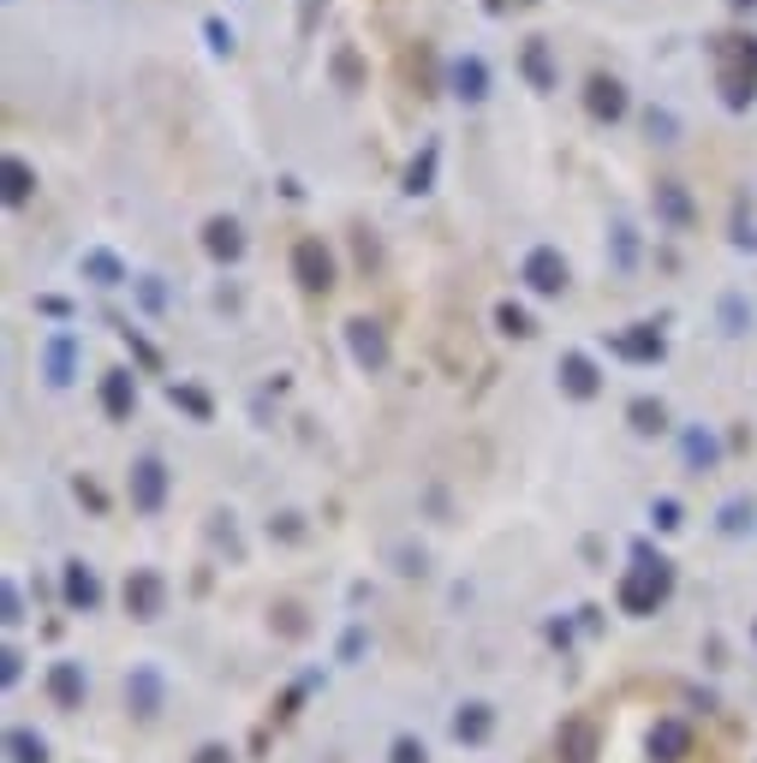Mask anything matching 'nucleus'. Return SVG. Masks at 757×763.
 I'll return each mask as SVG.
<instances>
[{"mask_svg": "<svg viewBox=\"0 0 757 763\" xmlns=\"http://www.w3.org/2000/svg\"><path fill=\"white\" fill-rule=\"evenodd\" d=\"M710 66H716V90L727 114H751L757 101V31H716L704 36Z\"/></svg>", "mask_w": 757, "mask_h": 763, "instance_id": "nucleus-1", "label": "nucleus"}, {"mask_svg": "<svg viewBox=\"0 0 757 763\" xmlns=\"http://www.w3.org/2000/svg\"><path fill=\"white\" fill-rule=\"evenodd\" d=\"M668 597H674V561L638 537L632 542V567H626L620 584H615V603H620V614H638V621H645V614H657Z\"/></svg>", "mask_w": 757, "mask_h": 763, "instance_id": "nucleus-2", "label": "nucleus"}, {"mask_svg": "<svg viewBox=\"0 0 757 763\" xmlns=\"http://www.w3.org/2000/svg\"><path fill=\"white\" fill-rule=\"evenodd\" d=\"M167 490H173V472L162 453H138L132 472H126V502H132V513H143V519H155V513L167 507Z\"/></svg>", "mask_w": 757, "mask_h": 763, "instance_id": "nucleus-3", "label": "nucleus"}, {"mask_svg": "<svg viewBox=\"0 0 757 763\" xmlns=\"http://www.w3.org/2000/svg\"><path fill=\"white\" fill-rule=\"evenodd\" d=\"M519 281H526V292H537V299H561V292L573 287V262H566L555 245H531V251L519 257Z\"/></svg>", "mask_w": 757, "mask_h": 763, "instance_id": "nucleus-4", "label": "nucleus"}, {"mask_svg": "<svg viewBox=\"0 0 757 763\" xmlns=\"http://www.w3.org/2000/svg\"><path fill=\"white\" fill-rule=\"evenodd\" d=\"M293 281L311 292V299H328L334 287H340V269H334V251L316 233H304V239L293 245Z\"/></svg>", "mask_w": 757, "mask_h": 763, "instance_id": "nucleus-5", "label": "nucleus"}, {"mask_svg": "<svg viewBox=\"0 0 757 763\" xmlns=\"http://www.w3.org/2000/svg\"><path fill=\"white\" fill-rule=\"evenodd\" d=\"M578 96H585V114L596 126H620L626 114H632V90H626V78H615V72H591Z\"/></svg>", "mask_w": 757, "mask_h": 763, "instance_id": "nucleus-6", "label": "nucleus"}, {"mask_svg": "<svg viewBox=\"0 0 757 763\" xmlns=\"http://www.w3.org/2000/svg\"><path fill=\"white\" fill-rule=\"evenodd\" d=\"M650 209H657V222L668 233H692L697 222H704V209H697V197H692L686 180H657V185H650Z\"/></svg>", "mask_w": 757, "mask_h": 763, "instance_id": "nucleus-7", "label": "nucleus"}, {"mask_svg": "<svg viewBox=\"0 0 757 763\" xmlns=\"http://www.w3.org/2000/svg\"><path fill=\"white\" fill-rule=\"evenodd\" d=\"M340 341H346V352H353V364H358L364 376L388 370V329L376 316H346Z\"/></svg>", "mask_w": 757, "mask_h": 763, "instance_id": "nucleus-8", "label": "nucleus"}, {"mask_svg": "<svg viewBox=\"0 0 757 763\" xmlns=\"http://www.w3.org/2000/svg\"><path fill=\"white\" fill-rule=\"evenodd\" d=\"M78 364H84V341L72 329L42 334V382H48V388H72V382H78Z\"/></svg>", "mask_w": 757, "mask_h": 763, "instance_id": "nucleus-9", "label": "nucleus"}, {"mask_svg": "<svg viewBox=\"0 0 757 763\" xmlns=\"http://www.w3.org/2000/svg\"><path fill=\"white\" fill-rule=\"evenodd\" d=\"M120 603H126L132 621H162V614H167V579L155 567H132V572H126Z\"/></svg>", "mask_w": 757, "mask_h": 763, "instance_id": "nucleus-10", "label": "nucleus"}, {"mask_svg": "<svg viewBox=\"0 0 757 763\" xmlns=\"http://www.w3.org/2000/svg\"><path fill=\"white\" fill-rule=\"evenodd\" d=\"M608 352L626 364H662L668 358V334L662 322H626L620 334H608Z\"/></svg>", "mask_w": 757, "mask_h": 763, "instance_id": "nucleus-11", "label": "nucleus"}, {"mask_svg": "<svg viewBox=\"0 0 757 763\" xmlns=\"http://www.w3.org/2000/svg\"><path fill=\"white\" fill-rule=\"evenodd\" d=\"M489 61L484 54H454V61H447V96L459 101V108H484L489 101Z\"/></svg>", "mask_w": 757, "mask_h": 763, "instance_id": "nucleus-12", "label": "nucleus"}, {"mask_svg": "<svg viewBox=\"0 0 757 763\" xmlns=\"http://www.w3.org/2000/svg\"><path fill=\"white\" fill-rule=\"evenodd\" d=\"M400 66H405V90H412L418 101H435V96L447 90V66L435 61V42L418 36L412 49H405V61H400Z\"/></svg>", "mask_w": 757, "mask_h": 763, "instance_id": "nucleus-13", "label": "nucleus"}, {"mask_svg": "<svg viewBox=\"0 0 757 763\" xmlns=\"http://www.w3.org/2000/svg\"><path fill=\"white\" fill-rule=\"evenodd\" d=\"M126 710L138 716V722H155V716L167 710V680L155 663H138L132 674H126Z\"/></svg>", "mask_w": 757, "mask_h": 763, "instance_id": "nucleus-14", "label": "nucleus"}, {"mask_svg": "<svg viewBox=\"0 0 757 763\" xmlns=\"http://www.w3.org/2000/svg\"><path fill=\"white\" fill-rule=\"evenodd\" d=\"M519 78L531 84L537 96H549V90H561V66H555V42L549 36H526L519 42Z\"/></svg>", "mask_w": 757, "mask_h": 763, "instance_id": "nucleus-15", "label": "nucleus"}, {"mask_svg": "<svg viewBox=\"0 0 757 763\" xmlns=\"http://www.w3.org/2000/svg\"><path fill=\"white\" fill-rule=\"evenodd\" d=\"M245 227H239V215H209L203 222V257L209 262H221V269H232V262L245 257Z\"/></svg>", "mask_w": 757, "mask_h": 763, "instance_id": "nucleus-16", "label": "nucleus"}, {"mask_svg": "<svg viewBox=\"0 0 757 763\" xmlns=\"http://www.w3.org/2000/svg\"><path fill=\"white\" fill-rule=\"evenodd\" d=\"M596 752H603V733L591 716H566L555 728V763H596Z\"/></svg>", "mask_w": 757, "mask_h": 763, "instance_id": "nucleus-17", "label": "nucleus"}, {"mask_svg": "<svg viewBox=\"0 0 757 763\" xmlns=\"http://www.w3.org/2000/svg\"><path fill=\"white\" fill-rule=\"evenodd\" d=\"M96 400H101V418H113V423H132V412H138V376L126 370V364H113V370H101V388H96Z\"/></svg>", "mask_w": 757, "mask_h": 763, "instance_id": "nucleus-18", "label": "nucleus"}, {"mask_svg": "<svg viewBox=\"0 0 757 763\" xmlns=\"http://www.w3.org/2000/svg\"><path fill=\"white\" fill-rule=\"evenodd\" d=\"M555 382H561V394H566V400H596V394H603V370H596V358H591V352H561Z\"/></svg>", "mask_w": 757, "mask_h": 763, "instance_id": "nucleus-19", "label": "nucleus"}, {"mask_svg": "<svg viewBox=\"0 0 757 763\" xmlns=\"http://www.w3.org/2000/svg\"><path fill=\"white\" fill-rule=\"evenodd\" d=\"M78 275H84V281H90V287H101V292H113V287H132V281H138V275L126 269V257H120V251H108V245H90V251L78 257Z\"/></svg>", "mask_w": 757, "mask_h": 763, "instance_id": "nucleus-20", "label": "nucleus"}, {"mask_svg": "<svg viewBox=\"0 0 757 763\" xmlns=\"http://www.w3.org/2000/svg\"><path fill=\"white\" fill-rule=\"evenodd\" d=\"M61 597H66L72 614H96V609H101V579H96V567H90V561H66V567H61Z\"/></svg>", "mask_w": 757, "mask_h": 763, "instance_id": "nucleus-21", "label": "nucleus"}, {"mask_svg": "<svg viewBox=\"0 0 757 763\" xmlns=\"http://www.w3.org/2000/svg\"><path fill=\"white\" fill-rule=\"evenodd\" d=\"M680 465H686L692 477H704V472L722 465V442H716L710 423H686V430H680Z\"/></svg>", "mask_w": 757, "mask_h": 763, "instance_id": "nucleus-22", "label": "nucleus"}, {"mask_svg": "<svg viewBox=\"0 0 757 763\" xmlns=\"http://www.w3.org/2000/svg\"><path fill=\"white\" fill-rule=\"evenodd\" d=\"M435 173H442V138H424V143H418V155L405 161L400 191H405V197H430V191H435Z\"/></svg>", "mask_w": 757, "mask_h": 763, "instance_id": "nucleus-23", "label": "nucleus"}, {"mask_svg": "<svg viewBox=\"0 0 757 763\" xmlns=\"http://www.w3.org/2000/svg\"><path fill=\"white\" fill-rule=\"evenodd\" d=\"M31 197H36V168L19 150H7L0 155V203H7V209H24Z\"/></svg>", "mask_w": 757, "mask_h": 763, "instance_id": "nucleus-24", "label": "nucleus"}, {"mask_svg": "<svg viewBox=\"0 0 757 763\" xmlns=\"http://www.w3.org/2000/svg\"><path fill=\"white\" fill-rule=\"evenodd\" d=\"M328 78H334V90H346V96H358L364 84H370V66H364L358 42H334V54H328Z\"/></svg>", "mask_w": 757, "mask_h": 763, "instance_id": "nucleus-25", "label": "nucleus"}, {"mask_svg": "<svg viewBox=\"0 0 757 763\" xmlns=\"http://www.w3.org/2000/svg\"><path fill=\"white\" fill-rule=\"evenodd\" d=\"M686 752H692V728L680 722V716H662V722L650 728V757H657V763H680Z\"/></svg>", "mask_w": 757, "mask_h": 763, "instance_id": "nucleus-26", "label": "nucleus"}, {"mask_svg": "<svg viewBox=\"0 0 757 763\" xmlns=\"http://www.w3.org/2000/svg\"><path fill=\"white\" fill-rule=\"evenodd\" d=\"M84 692H90V680H84L78 663H54L48 668V698L61 703V710H84Z\"/></svg>", "mask_w": 757, "mask_h": 763, "instance_id": "nucleus-27", "label": "nucleus"}, {"mask_svg": "<svg viewBox=\"0 0 757 763\" xmlns=\"http://www.w3.org/2000/svg\"><path fill=\"white\" fill-rule=\"evenodd\" d=\"M489 733H495V710H489V703H459L454 740H459V745H484Z\"/></svg>", "mask_w": 757, "mask_h": 763, "instance_id": "nucleus-28", "label": "nucleus"}, {"mask_svg": "<svg viewBox=\"0 0 757 763\" xmlns=\"http://www.w3.org/2000/svg\"><path fill=\"white\" fill-rule=\"evenodd\" d=\"M626 423H632V436H668V406L657 394H638V400L626 406Z\"/></svg>", "mask_w": 757, "mask_h": 763, "instance_id": "nucleus-29", "label": "nucleus"}, {"mask_svg": "<svg viewBox=\"0 0 757 763\" xmlns=\"http://www.w3.org/2000/svg\"><path fill=\"white\" fill-rule=\"evenodd\" d=\"M608 269H615V275H632L638 269V227L632 222L608 227Z\"/></svg>", "mask_w": 757, "mask_h": 763, "instance_id": "nucleus-30", "label": "nucleus"}, {"mask_svg": "<svg viewBox=\"0 0 757 763\" xmlns=\"http://www.w3.org/2000/svg\"><path fill=\"white\" fill-rule=\"evenodd\" d=\"M716 531H722V537H746V531H757V502H751V495H734V502L716 507Z\"/></svg>", "mask_w": 757, "mask_h": 763, "instance_id": "nucleus-31", "label": "nucleus"}, {"mask_svg": "<svg viewBox=\"0 0 757 763\" xmlns=\"http://www.w3.org/2000/svg\"><path fill=\"white\" fill-rule=\"evenodd\" d=\"M167 400L180 406L185 418H197V423H209V418H215V400L197 388V382H167Z\"/></svg>", "mask_w": 757, "mask_h": 763, "instance_id": "nucleus-32", "label": "nucleus"}, {"mask_svg": "<svg viewBox=\"0 0 757 763\" xmlns=\"http://www.w3.org/2000/svg\"><path fill=\"white\" fill-rule=\"evenodd\" d=\"M7 763H48V740L31 728H7Z\"/></svg>", "mask_w": 757, "mask_h": 763, "instance_id": "nucleus-33", "label": "nucleus"}, {"mask_svg": "<svg viewBox=\"0 0 757 763\" xmlns=\"http://www.w3.org/2000/svg\"><path fill=\"white\" fill-rule=\"evenodd\" d=\"M203 49H209L215 61H232V54H239V31H232L221 12H209V19H203Z\"/></svg>", "mask_w": 757, "mask_h": 763, "instance_id": "nucleus-34", "label": "nucleus"}, {"mask_svg": "<svg viewBox=\"0 0 757 763\" xmlns=\"http://www.w3.org/2000/svg\"><path fill=\"white\" fill-rule=\"evenodd\" d=\"M495 329H501L507 341H531V334H537V322H531V311H526V304L501 299V304H495Z\"/></svg>", "mask_w": 757, "mask_h": 763, "instance_id": "nucleus-35", "label": "nucleus"}, {"mask_svg": "<svg viewBox=\"0 0 757 763\" xmlns=\"http://www.w3.org/2000/svg\"><path fill=\"white\" fill-rule=\"evenodd\" d=\"M716 316H722V334L734 341V334H746V329H751V299H746V292H722Z\"/></svg>", "mask_w": 757, "mask_h": 763, "instance_id": "nucleus-36", "label": "nucleus"}, {"mask_svg": "<svg viewBox=\"0 0 757 763\" xmlns=\"http://www.w3.org/2000/svg\"><path fill=\"white\" fill-rule=\"evenodd\" d=\"M645 138L650 143H680V114L662 108V101H657V108H645Z\"/></svg>", "mask_w": 757, "mask_h": 763, "instance_id": "nucleus-37", "label": "nucleus"}, {"mask_svg": "<svg viewBox=\"0 0 757 763\" xmlns=\"http://www.w3.org/2000/svg\"><path fill=\"white\" fill-rule=\"evenodd\" d=\"M132 292H138V311L143 316H162L167 311V281H162V275H138Z\"/></svg>", "mask_w": 757, "mask_h": 763, "instance_id": "nucleus-38", "label": "nucleus"}, {"mask_svg": "<svg viewBox=\"0 0 757 763\" xmlns=\"http://www.w3.org/2000/svg\"><path fill=\"white\" fill-rule=\"evenodd\" d=\"M113 329H120V341H126V352H132V358L143 364V370H162V352H155L150 341H143V334L132 329V322H126V316H113Z\"/></svg>", "mask_w": 757, "mask_h": 763, "instance_id": "nucleus-39", "label": "nucleus"}, {"mask_svg": "<svg viewBox=\"0 0 757 763\" xmlns=\"http://www.w3.org/2000/svg\"><path fill=\"white\" fill-rule=\"evenodd\" d=\"M650 525H657V531H680V525H686V513H680L674 495H657V502H650Z\"/></svg>", "mask_w": 757, "mask_h": 763, "instance_id": "nucleus-40", "label": "nucleus"}, {"mask_svg": "<svg viewBox=\"0 0 757 763\" xmlns=\"http://www.w3.org/2000/svg\"><path fill=\"white\" fill-rule=\"evenodd\" d=\"M727 239H734L739 251H757V222L746 215V197H734V233H727Z\"/></svg>", "mask_w": 757, "mask_h": 763, "instance_id": "nucleus-41", "label": "nucleus"}, {"mask_svg": "<svg viewBox=\"0 0 757 763\" xmlns=\"http://www.w3.org/2000/svg\"><path fill=\"white\" fill-rule=\"evenodd\" d=\"M0 621H7V626L24 621V597H19V584H12V579H0Z\"/></svg>", "mask_w": 757, "mask_h": 763, "instance_id": "nucleus-42", "label": "nucleus"}, {"mask_svg": "<svg viewBox=\"0 0 757 763\" xmlns=\"http://www.w3.org/2000/svg\"><path fill=\"white\" fill-rule=\"evenodd\" d=\"M388 763H430V752H424V740L400 733V740H394V752H388Z\"/></svg>", "mask_w": 757, "mask_h": 763, "instance_id": "nucleus-43", "label": "nucleus"}, {"mask_svg": "<svg viewBox=\"0 0 757 763\" xmlns=\"http://www.w3.org/2000/svg\"><path fill=\"white\" fill-rule=\"evenodd\" d=\"M353 233H358V262H364V275H376V269H382V245L370 239V227H353Z\"/></svg>", "mask_w": 757, "mask_h": 763, "instance_id": "nucleus-44", "label": "nucleus"}, {"mask_svg": "<svg viewBox=\"0 0 757 763\" xmlns=\"http://www.w3.org/2000/svg\"><path fill=\"white\" fill-rule=\"evenodd\" d=\"M269 537L299 542V537H304V519H299V513H274V519H269Z\"/></svg>", "mask_w": 757, "mask_h": 763, "instance_id": "nucleus-45", "label": "nucleus"}, {"mask_svg": "<svg viewBox=\"0 0 757 763\" xmlns=\"http://www.w3.org/2000/svg\"><path fill=\"white\" fill-rule=\"evenodd\" d=\"M328 12V0H299V36H316V19Z\"/></svg>", "mask_w": 757, "mask_h": 763, "instance_id": "nucleus-46", "label": "nucleus"}, {"mask_svg": "<svg viewBox=\"0 0 757 763\" xmlns=\"http://www.w3.org/2000/svg\"><path fill=\"white\" fill-rule=\"evenodd\" d=\"M36 311H42V316H54V322H72V299H61V292H42Z\"/></svg>", "mask_w": 757, "mask_h": 763, "instance_id": "nucleus-47", "label": "nucleus"}, {"mask_svg": "<svg viewBox=\"0 0 757 763\" xmlns=\"http://www.w3.org/2000/svg\"><path fill=\"white\" fill-rule=\"evenodd\" d=\"M72 490H78V502L90 507V513H101V507H108V495H101V490H96L90 477H78V483H72Z\"/></svg>", "mask_w": 757, "mask_h": 763, "instance_id": "nucleus-48", "label": "nucleus"}, {"mask_svg": "<svg viewBox=\"0 0 757 763\" xmlns=\"http://www.w3.org/2000/svg\"><path fill=\"white\" fill-rule=\"evenodd\" d=\"M19 674H24V656H19V651H7V656H0V680L19 686Z\"/></svg>", "mask_w": 757, "mask_h": 763, "instance_id": "nucleus-49", "label": "nucleus"}, {"mask_svg": "<svg viewBox=\"0 0 757 763\" xmlns=\"http://www.w3.org/2000/svg\"><path fill=\"white\" fill-rule=\"evenodd\" d=\"M192 763H232V752H227V745H197V752H192Z\"/></svg>", "mask_w": 757, "mask_h": 763, "instance_id": "nucleus-50", "label": "nucleus"}, {"mask_svg": "<svg viewBox=\"0 0 757 763\" xmlns=\"http://www.w3.org/2000/svg\"><path fill=\"white\" fill-rule=\"evenodd\" d=\"M274 614H281V633H293V638L304 633V621H299V609H293V603H281V609H274Z\"/></svg>", "mask_w": 757, "mask_h": 763, "instance_id": "nucleus-51", "label": "nucleus"}, {"mask_svg": "<svg viewBox=\"0 0 757 763\" xmlns=\"http://www.w3.org/2000/svg\"><path fill=\"white\" fill-rule=\"evenodd\" d=\"M549 644H561V651H566V644H573V626H566V621H549Z\"/></svg>", "mask_w": 757, "mask_h": 763, "instance_id": "nucleus-52", "label": "nucleus"}, {"mask_svg": "<svg viewBox=\"0 0 757 763\" xmlns=\"http://www.w3.org/2000/svg\"><path fill=\"white\" fill-rule=\"evenodd\" d=\"M358 651H364V626H353V633H346V644H340V656H346V663H353Z\"/></svg>", "mask_w": 757, "mask_h": 763, "instance_id": "nucleus-53", "label": "nucleus"}, {"mask_svg": "<svg viewBox=\"0 0 757 763\" xmlns=\"http://www.w3.org/2000/svg\"><path fill=\"white\" fill-rule=\"evenodd\" d=\"M727 12L734 19H757V0H727Z\"/></svg>", "mask_w": 757, "mask_h": 763, "instance_id": "nucleus-54", "label": "nucleus"}, {"mask_svg": "<svg viewBox=\"0 0 757 763\" xmlns=\"http://www.w3.org/2000/svg\"><path fill=\"white\" fill-rule=\"evenodd\" d=\"M484 12H507V0H484Z\"/></svg>", "mask_w": 757, "mask_h": 763, "instance_id": "nucleus-55", "label": "nucleus"}, {"mask_svg": "<svg viewBox=\"0 0 757 763\" xmlns=\"http://www.w3.org/2000/svg\"><path fill=\"white\" fill-rule=\"evenodd\" d=\"M751 638H757V626H751Z\"/></svg>", "mask_w": 757, "mask_h": 763, "instance_id": "nucleus-56", "label": "nucleus"}]
</instances>
